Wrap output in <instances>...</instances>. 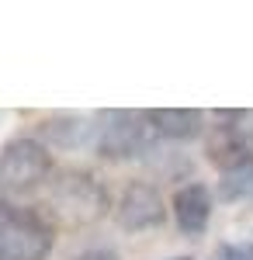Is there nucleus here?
<instances>
[{
	"label": "nucleus",
	"mask_w": 253,
	"mask_h": 260,
	"mask_svg": "<svg viewBox=\"0 0 253 260\" xmlns=\"http://www.w3.org/2000/svg\"><path fill=\"white\" fill-rule=\"evenodd\" d=\"M56 243V225L42 208L0 201V260H45Z\"/></svg>",
	"instance_id": "obj_1"
},
{
	"label": "nucleus",
	"mask_w": 253,
	"mask_h": 260,
	"mask_svg": "<svg viewBox=\"0 0 253 260\" xmlns=\"http://www.w3.org/2000/svg\"><path fill=\"white\" fill-rule=\"evenodd\" d=\"M52 177V153L49 146L31 136L4 142L0 149V191L4 194H28Z\"/></svg>",
	"instance_id": "obj_2"
},
{
	"label": "nucleus",
	"mask_w": 253,
	"mask_h": 260,
	"mask_svg": "<svg viewBox=\"0 0 253 260\" xmlns=\"http://www.w3.org/2000/svg\"><path fill=\"white\" fill-rule=\"evenodd\" d=\"M108 205H111V194L94 174L70 170L59 180H52V208L66 222H80V225L98 222L108 212Z\"/></svg>",
	"instance_id": "obj_3"
},
{
	"label": "nucleus",
	"mask_w": 253,
	"mask_h": 260,
	"mask_svg": "<svg viewBox=\"0 0 253 260\" xmlns=\"http://www.w3.org/2000/svg\"><path fill=\"white\" fill-rule=\"evenodd\" d=\"M149 125L142 111H104L98 118V153L104 160H129L149 149Z\"/></svg>",
	"instance_id": "obj_4"
},
{
	"label": "nucleus",
	"mask_w": 253,
	"mask_h": 260,
	"mask_svg": "<svg viewBox=\"0 0 253 260\" xmlns=\"http://www.w3.org/2000/svg\"><path fill=\"white\" fill-rule=\"evenodd\" d=\"M167 215V208H163V194L156 191L153 184H146V180H132L125 191H121V198L115 205V219L121 229H129V233H142V229H156L160 222Z\"/></svg>",
	"instance_id": "obj_5"
},
{
	"label": "nucleus",
	"mask_w": 253,
	"mask_h": 260,
	"mask_svg": "<svg viewBox=\"0 0 253 260\" xmlns=\"http://www.w3.org/2000/svg\"><path fill=\"white\" fill-rule=\"evenodd\" d=\"M170 208H174L177 229H180L184 236H201V233L208 229V222H212V191H208L205 184H198V180L180 184L174 191Z\"/></svg>",
	"instance_id": "obj_6"
},
{
	"label": "nucleus",
	"mask_w": 253,
	"mask_h": 260,
	"mask_svg": "<svg viewBox=\"0 0 253 260\" xmlns=\"http://www.w3.org/2000/svg\"><path fill=\"white\" fill-rule=\"evenodd\" d=\"M142 118L153 132L167 139H195L205 125V115L198 108H149L142 111Z\"/></svg>",
	"instance_id": "obj_7"
},
{
	"label": "nucleus",
	"mask_w": 253,
	"mask_h": 260,
	"mask_svg": "<svg viewBox=\"0 0 253 260\" xmlns=\"http://www.w3.org/2000/svg\"><path fill=\"white\" fill-rule=\"evenodd\" d=\"M42 132L52 136V142H59V146H80V142L98 139V125L90 118H77V115H59V118L45 121Z\"/></svg>",
	"instance_id": "obj_8"
},
{
	"label": "nucleus",
	"mask_w": 253,
	"mask_h": 260,
	"mask_svg": "<svg viewBox=\"0 0 253 260\" xmlns=\"http://www.w3.org/2000/svg\"><path fill=\"white\" fill-rule=\"evenodd\" d=\"M218 194H222V201H253V160H243L229 170H222Z\"/></svg>",
	"instance_id": "obj_9"
},
{
	"label": "nucleus",
	"mask_w": 253,
	"mask_h": 260,
	"mask_svg": "<svg viewBox=\"0 0 253 260\" xmlns=\"http://www.w3.org/2000/svg\"><path fill=\"white\" fill-rule=\"evenodd\" d=\"M212 260H253V250L250 246H239V243H222Z\"/></svg>",
	"instance_id": "obj_10"
},
{
	"label": "nucleus",
	"mask_w": 253,
	"mask_h": 260,
	"mask_svg": "<svg viewBox=\"0 0 253 260\" xmlns=\"http://www.w3.org/2000/svg\"><path fill=\"white\" fill-rule=\"evenodd\" d=\"M73 260H121V257H118L115 246H104V243H101V246H87V250H80Z\"/></svg>",
	"instance_id": "obj_11"
},
{
	"label": "nucleus",
	"mask_w": 253,
	"mask_h": 260,
	"mask_svg": "<svg viewBox=\"0 0 253 260\" xmlns=\"http://www.w3.org/2000/svg\"><path fill=\"white\" fill-rule=\"evenodd\" d=\"M170 260H191V257H170Z\"/></svg>",
	"instance_id": "obj_12"
}]
</instances>
